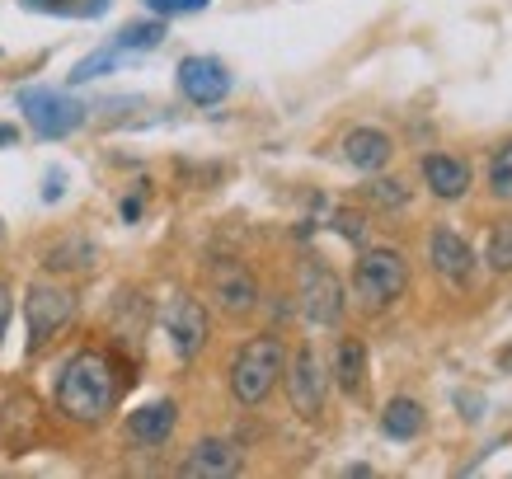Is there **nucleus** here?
I'll return each instance as SVG.
<instances>
[{"mask_svg":"<svg viewBox=\"0 0 512 479\" xmlns=\"http://www.w3.org/2000/svg\"><path fill=\"white\" fill-rule=\"evenodd\" d=\"M160 38H165V24L160 19H141V24H127L118 38H113V52L118 57H137V52H151V47H160Z\"/></svg>","mask_w":512,"mask_h":479,"instance_id":"nucleus-18","label":"nucleus"},{"mask_svg":"<svg viewBox=\"0 0 512 479\" xmlns=\"http://www.w3.org/2000/svg\"><path fill=\"white\" fill-rule=\"evenodd\" d=\"M179 90H184V99H193V104H221L226 94H231V71L217 62V57H184L179 62Z\"/></svg>","mask_w":512,"mask_h":479,"instance_id":"nucleus-10","label":"nucleus"},{"mask_svg":"<svg viewBox=\"0 0 512 479\" xmlns=\"http://www.w3.org/2000/svg\"><path fill=\"white\" fill-rule=\"evenodd\" d=\"M390 137L386 132H376V127H357V132H348L343 137V160L353 165V170L362 174H376V170H386V160H390Z\"/></svg>","mask_w":512,"mask_h":479,"instance_id":"nucleus-14","label":"nucleus"},{"mask_svg":"<svg viewBox=\"0 0 512 479\" xmlns=\"http://www.w3.org/2000/svg\"><path fill=\"white\" fill-rule=\"evenodd\" d=\"M367 198H372L376 207H386V212H395V207H404V202H409V193H404L400 179H376V184L367 188Z\"/></svg>","mask_w":512,"mask_h":479,"instance_id":"nucleus-23","label":"nucleus"},{"mask_svg":"<svg viewBox=\"0 0 512 479\" xmlns=\"http://www.w3.org/2000/svg\"><path fill=\"white\" fill-rule=\"evenodd\" d=\"M94 263V249L90 245H57V249H47V268H90Z\"/></svg>","mask_w":512,"mask_h":479,"instance_id":"nucleus-22","label":"nucleus"},{"mask_svg":"<svg viewBox=\"0 0 512 479\" xmlns=\"http://www.w3.org/2000/svg\"><path fill=\"white\" fill-rule=\"evenodd\" d=\"M301 310L320 329L343 320V282L334 278V268H325V263H306L301 268Z\"/></svg>","mask_w":512,"mask_h":479,"instance_id":"nucleus-6","label":"nucleus"},{"mask_svg":"<svg viewBox=\"0 0 512 479\" xmlns=\"http://www.w3.org/2000/svg\"><path fill=\"white\" fill-rule=\"evenodd\" d=\"M428 263H433L437 278H447L451 287H470V282H475V249H470V240H461V235L451 231V226H437V231L428 235Z\"/></svg>","mask_w":512,"mask_h":479,"instance_id":"nucleus-8","label":"nucleus"},{"mask_svg":"<svg viewBox=\"0 0 512 479\" xmlns=\"http://www.w3.org/2000/svg\"><path fill=\"white\" fill-rule=\"evenodd\" d=\"M174 423H179L174 400H156V404H141L137 414H127V433H132V442H141V447H160V442H170Z\"/></svg>","mask_w":512,"mask_h":479,"instance_id":"nucleus-13","label":"nucleus"},{"mask_svg":"<svg viewBox=\"0 0 512 479\" xmlns=\"http://www.w3.org/2000/svg\"><path fill=\"white\" fill-rule=\"evenodd\" d=\"M10 315H15V296H10V282L0 278V343H5V329H10Z\"/></svg>","mask_w":512,"mask_h":479,"instance_id":"nucleus-25","label":"nucleus"},{"mask_svg":"<svg viewBox=\"0 0 512 479\" xmlns=\"http://www.w3.org/2000/svg\"><path fill=\"white\" fill-rule=\"evenodd\" d=\"M19 113L29 118L33 137H43V141H62L85 123V104H76L62 90H38V85L19 90Z\"/></svg>","mask_w":512,"mask_h":479,"instance_id":"nucleus-4","label":"nucleus"},{"mask_svg":"<svg viewBox=\"0 0 512 479\" xmlns=\"http://www.w3.org/2000/svg\"><path fill=\"white\" fill-rule=\"evenodd\" d=\"M353 287L357 301H367L372 310L390 306L395 296H404L409 287V263H404L400 249H367L353 268Z\"/></svg>","mask_w":512,"mask_h":479,"instance_id":"nucleus-3","label":"nucleus"},{"mask_svg":"<svg viewBox=\"0 0 512 479\" xmlns=\"http://www.w3.org/2000/svg\"><path fill=\"white\" fill-rule=\"evenodd\" d=\"M156 15H193V10H202L207 0H146Z\"/></svg>","mask_w":512,"mask_h":479,"instance_id":"nucleus-24","label":"nucleus"},{"mask_svg":"<svg viewBox=\"0 0 512 479\" xmlns=\"http://www.w3.org/2000/svg\"><path fill=\"white\" fill-rule=\"evenodd\" d=\"M240 470V447L226 437H202L198 447L184 456V475L193 479H226Z\"/></svg>","mask_w":512,"mask_h":479,"instance_id":"nucleus-12","label":"nucleus"},{"mask_svg":"<svg viewBox=\"0 0 512 479\" xmlns=\"http://www.w3.org/2000/svg\"><path fill=\"white\" fill-rule=\"evenodd\" d=\"M123 217H127V221H137V217H141V202H137V198H127V202H123Z\"/></svg>","mask_w":512,"mask_h":479,"instance_id":"nucleus-28","label":"nucleus"},{"mask_svg":"<svg viewBox=\"0 0 512 479\" xmlns=\"http://www.w3.org/2000/svg\"><path fill=\"white\" fill-rule=\"evenodd\" d=\"M76 315V296L57 287V282H33L24 296V320H29V348H43L71 325Z\"/></svg>","mask_w":512,"mask_h":479,"instance_id":"nucleus-5","label":"nucleus"},{"mask_svg":"<svg viewBox=\"0 0 512 479\" xmlns=\"http://www.w3.org/2000/svg\"><path fill=\"white\" fill-rule=\"evenodd\" d=\"M212 296H217V306L226 315H249V310L259 306V282H254V273H249L245 263L226 259L212 268Z\"/></svg>","mask_w":512,"mask_h":479,"instance_id":"nucleus-11","label":"nucleus"},{"mask_svg":"<svg viewBox=\"0 0 512 479\" xmlns=\"http://www.w3.org/2000/svg\"><path fill=\"white\" fill-rule=\"evenodd\" d=\"M123 386H118V367L109 353L99 348H80L76 357H66V367L57 371V409L76 423H104L113 414Z\"/></svg>","mask_w":512,"mask_h":479,"instance_id":"nucleus-1","label":"nucleus"},{"mask_svg":"<svg viewBox=\"0 0 512 479\" xmlns=\"http://www.w3.org/2000/svg\"><path fill=\"white\" fill-rule=\"evenodd\" d=\"M489 188L494 198H512V141L489 160Z\"/></svg>","mask_w":512,"mask_h":479,"instance_id":"nucleus-21","label":"nucleus"},{"mask_svg":"<svg viewBox=\"0 0 512 479\" xmlns=\"http://www.w3.org/2000/svg\"><path fill=\"white\" fill-rule=\"evenodd\" d=\"M334 381H339L348 395H362V381H367V343L362 339L339 343V353H334Z\"/></svg>","mask_w":512,"mask_h":479,"instance_id":"nucleus-16","label":"nucleus"},{"mask_svg":"<svg viewBox=\"0 0 512 479\" xmlns=\"http://www.w3.org/2000/svg\"><path fill=\"white\" fill-rule=\"evenodd\" d=\"M15 141H19L15 127H10V123H0V146H15Z\"/></svg>","mask_w":512,"mask_h":479,"instance_id":"nucleus-27","label":"nucleus"},{"mask_svg":"<svg viewBox=\"0 0 512 479\" xmlns=\"http://www.w3.org/2000/svg\"><path fill=\"white\" fill-rule=\"evenodd\" d=\"M484 259L494 273H512V221H498L494 231H489V249H484Z\"/></svg>","mask_w":512,"mask_h":479,"instance_id":"nucleus-19","label":"nucleus"},{"mask_svg":"<svg viewBox=\"0 0 512 479\" xmlns=\"http://www.w3.org/2000/svg\"><path fill=\"white\" fill-rule=\"evenodd\" d=\"M165 334H170L174 353L184 357V362H193L202 353V343H207V310H202V301L174 296L170 310H165Z\"/></svg>","mask_w":512,"mask_h":479,"instance_id":"nucleus-9","label":"nucleus"},{"mask_svg":"<svg viewBox=\"0 0 512 479\" xmlns=\"http://www.w3.org/2000/svg\"><path fill=\"white\" fill-rule=\"evenodd\" d=\"M498 367H508V371H512V348H503V353H498Z\"/></svg>","mask_w":512,"mask_h":479,"instance_id":"nucleus-29","label":"nucleus"},{"mask_svg":"<svg viewBox=\"0 0 512 479\" xmlns=\"http://www.w3.org/2000/svg\"><path fill=\"white\" fill-rule=\"evenodd\" d=\"M62 184H66V179H62V170H52V174H47L43 198H47V202H57V198H62Z\"/></svg>","mask_w":512,"mask_h":479,"instance_id":"nucleus-26","label":"nucleus"},{"mask_svg":"<svg viewBox=\"0 0 512 479\" xmlns=\"http://www.w3.org/2000/svg\"><path fill=\"white\" fill-rule=\"evenodd\" d=\"M287 371V348H282L278 334H259L249 339L231 362V395L240 404H264L273 395V386Z\"/></svg>","mask_w":512,"mask_h":479,"instance_id":"nucleus-2","label":"nucleus"},{"mask_svg":"<svg viewBox=\"0 0 512 479\" xmlns=\"http://www.w3.org/2000/svg\"><path fill=\"white\" fill-rule=\"evenodd\" d=\"M282 376H287V400H292L296 414L301 418L325 414V367H320V357H315L311 348H301Z\"/></svg>","mask_w":512,"mask_h":479,"instance_id":"nucleus-7","label":"nucleus"},{"mask_svg":"<svg viewBox=\"0 0 512 479\" xmlns=\"http://www.w3.org/2000/svg\"><path fill=\"white\" fill-rule=\"evenodd\" d=\"M423 179H428V188L442 202H456V198H466V188H470V165L456 160V155H423Z\"/></svg>","mask_w":512,"mask_h":479,"instance_id":"nucleus-15","label":"nucleus"},{"mask_svg":"<svg viewBox=\"0 0 512 479\" xmlns=\"http://www.w3.org/2000/svg\"><path fill=\"white\" fill-rule=\"evenodd\" d=\"M127 57H118L113 47H99L94 57H85V62H76V71H71V85H85V80H94V76H109L113 66H123Z\"/></svg>","mask_w":512,"mask_h":479,"instance_id":"nucleus-20","label":"nucleus"},{"mask_svg":"<svg viewBox=\"0 0 512 479\" xmlns=\"http://www.w3.org/2000/svg\"><path fill=\"white\" fill-rule=\"evenodd\" d=\"M381 428L395 442H414L423 433V404L419 400H390L386 414H381Z\"/></svg>","mask_w":512,"mask_h":479,"instance_id":"nucleus-17","label":"nucleus"}]
</instances>
